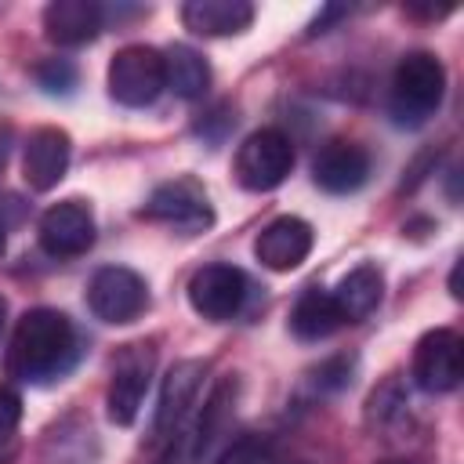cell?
I'll list each match as a JSON object with an SVG mask.
<instances>
[{
	"mask_svg": "<svg viewBox=\"0 0 464 464\" xmlns=\"http://www.w3.org/2000/svg\"><path fill=\"white\" fill-rule=\"evenodd\" d=\"M36 236L51 257H80L94 246V214L83 199H62L40 214Z\"/></svg>",
	"mask_w": 464,
	"mask_h": 464,
	"instance_id": "obj_11",
	"label": "cell"
},
{
	"mask_svg": "<svg viewBox=\"0 0 464 464\" xmlns=\"http://www.w3.org/2000/svg\"><path fill=\"white\" fill-rule=\"evenodd\" d=\"M446 94V69L431 51H410L392 72V116L399 127H420Z\"/></svg>",
	"mask_w": 464,
	"mask_h": 464,
	"instance_id": "obj_2",
	"label": "cell"
},
{
	"mask_svg": "<svg viewBox=\"0 0 464 464\" xmlns=\"http://www.w3.org/2000/svg\"><path fill=\"white\" fill-rule=\"evenodd\" d=\"M236 392H239L236 377H221V381L210 388V395L203 399V406H199L196 413H188V417L170 431L167 450L160 453L156 464H199L203 453L210 450L214 435L221 431L225 417L232 413V406H236Z\"/></svg>",
	"mask_w": 464,
	"mask_h": 464,
	"instance_id": "obj_3",
	"label": "cell"
},
{
	"mask_svg": "<svg viewBox=\"0 0 464 464\" xmlns=\"http://www.w3.org/2000/svg\"><path fill=\"white\" fill-rule=\"evenodd\" d=\"M207 370H210L207 359H178L167 370L163 388H160V406H156V417H152V442L170 439V431L188 417V406L196 402Z\"/></svg>",
	"mask_w": 464,
	"mask_h": 464,
	"instance_id": "obj_12",
	"label": "cell"
},
{
	"mask_svg": "<svg viewBox=\"0 0 464 464\" xmlns=\"http://www.w3.org/2000/svg\"><path fill=\"white\" fill-rule=\"evenodd\" d=\"M352 14V7L348 4H326L315 18H312V25H308V36H319V33H326L334 22H341V18H348Z\"/></svg>",
	"mask_w": 464,
	"mask_h": 464,
	"instance_id": "obj_25",
	"label": "cell"
},
{
	"mask_svg": "<svg viewBox=\"0 0 464 464\" xmlns=\"http://www.w3.org/2000/svg\"><path fill=\"white\" fill-rule=\"evenodd\" d=\"M341 323H344V319H341V312H337L330 290H323V286H308V290L297 297L294 312H290V330H294V337H301V341H323V337H330Z\"/></svg>",
	"mask_w": 464,
	"mask_h": 464,
	"instance_id": "obj_19",
	"label": "cell"
},
{
	"mask_svg": "<svg viewBox=\"0 0 464 464\" xmlns=\"http://www.w3.org/2000/svg\"><path fill=\"white\" fill-rule=\"evenodd\" d=\"M312 243H315V232L304 218H294V214H283L276 221H268L257 239H254V257L272 268V272H294L308 254H312Z\"/></svg>",
	"mask_w": 464,
	"mask_h": 464,
	"instance_id": "obj_15",
	"label": "cell"
},
{
	"mask_svg": "<svg viewBox=\"0 0 464 464\" xmlns=\"http://www.w3.org/2000/svg\"><path fill=\"white\" fill-rule=\"evenodd\" d=\"M460 373H464V344H460V334L450 330V326L428 330L417 341V348H413V362H410L413 384L420 392L442 395V392H453L460 384Z\"/></svg>",
	"mask_w": 464,
	"mask_h": 464,
	"instance_id": "obj_9",
	"label": "cell"
},
{
	"mask_svg": "<svg viewBox=\"0 0 464 464\" xmlns=\"http://www.w3.org/2000/svg\"><path fill=\"white\" fill-rule=\"evenodd\" d=\"M246 301V276L236 265L214 261L192 272L188 279V304L196 315L210 319V323H225L232 319Z\"/></svg>",
	"mask_w": 464,
	"mask_h": 464,
	"instance_id": "obj_10",
	"label": "cell"
},
{
	"mask_svg": "<svg viewBox=\"0 0 464 464\" xmlns=\"http://www.w3.org/2000/svg\"><path fill=\"white\" fill-rule=\"evenodd\" d=\"M87 308L102 323H112V326L134 323L149 308V286L134 268L105 265L87 283Z\"/></svg>",
	"mask_w": 464,
	"mask_h": 464,
	"instance_id": "obj_8",
	"label": "cell"
},
{
	"mask_svg": "<svg viewBox=\"0 0 464 464\" xmlns=\"http://www.w3.org/2000/svg\"><path fill=\"white\" fill-rule=\"evenodd\" d=\"M69 156H72V138L62 127H36L25 138V152H22L25 185L33 192H51L65 178Z\"/></svg>",
	"mask_w": 464,
	"mask_h": 464,
	"instance_id": "obj_13",
	"label": "cell"
},
{
	"mask_svg": "<svg viewBox=\"0 0 464 464\" xmlns=\"http://www.w3.org/2000/svg\"><path fill=\"white\" fill-rule=\"evenodd\" d=\"M4 315H7V301L0 297V326H4Z\"/></svg>",
	"mask_w": 464,
	"mask_h": 464,
	"instance_id": "obj_30",
	"label": "cell"
},
{
	"mask_svg": "<svg viewBox=\"0 0 464 464\" xmlns=\"http://www.w3.org/2000/svg\"><path fill=\"white\" fill-rule=\"evenodd\" d=\"M312 178L330 196L359 192L366 185V178H370V152L359 141L334 138V141H326L319 149V156L312 163Z\"/></svg>",
	"mask_w": 464,
	"mask_h": 464,
	"instance_id": "obj_14",
	"label": "cell"
},
{
	"mask_svg": "<svg viewBox=\"0 0 464 464\" xmlns=\"http://www.w3.org/2000/svg\"><path fill=\"white\" fill-rule=\"evenodd\" d=\"M11 149H14V127H11V123H0V170L7 167Z\"/></svg>",
	"mask_w": 464,
	"mask_h": 464,
	"instance_id": "obj_28",
	"label": "cell"
},
{
	"mask_svg": "<svg viewBox=\"0 0 464 464\" xmlns=\"http://www.w3.org/2000/svg\"><path fill=\"white\" fill-rule=\"evenodd\" d=\"M453 11V4H406V14L413 18H446Z\"/></svg>",
	"mask_w": 464,
	"mask_h": 464,
	"instance_id": "obj_27",
	"label": "cell"
},
{
	"mask_svg": "<svg viewBox=\"0 0 464 464\" xmlns=\"http://www.w3.org/2000/svg\"><path fill=\"white\" fill-rule=\"evenodd\" d=\"M141 218L163 221L185 236H196L214 225V207H210L207 188L196 178H170L152 188V196L141 207Z\"/></svg>",
	"mask_w": 464,
	"mask_h": 464,
	"instance_id": "obj_7",
	"label": "cell"
},
{
	"mask_svg": "<svg viewBox=\"0 0 464 464\" xmlns=\"http://www.w3.org/2000/svg\"><path fill=\"white\" fill-rule=\"evenodd\" d=\"M381 464H417V460H381Z\"/></svg>",
	"mask_w": 464,
	"mask_h": 464,
	"instance_id": "obj_31",
	"label": "cell"
},
{
	"mask_svg": "<svg viewBox=\"0 0 464 464\" xmlns=\"http://www.w3.org/2000/svg\"><path fill=\"white\" fill-rule=\"evenodd\" d=\"M348 381H352V359H344V355H337L315 370V384L323 392H341V388H348Z\"/></svg>",
	"mask_w": 464,
	"mask_h": 464,
	"instance_id": "obj_24",
	"label": "cell"
},
{
	"mask_svg": "<svg viewBox=\"0 0 464 464\" xmlns=\"http://www.w3.org/2000/svg\"><path fill=\"white\" fill-rule=\"evenodd\" d=\"M22 424V395L14 384L0 381V442H7Z\"/></svg>",
	"mask_w": 464,
	"mask_h": 464,
	"instance_id": "obj_23",
	"label": "cell"
},
{
	"mask_svg": "<svg viewBox=\"0 0 464 464\" xmlns=\"http://www.w3.org/2000/svg\"><path fill=\"white\" fill-rule=\"evenodd\" d=\"M294 170V141L279 127H261L243 138L232 160V174L250 192L279 188Z\"/></svg>",
	"mask_w": 464,
	"mask_h": 464,
	"instance_id": "obj_4",
	"label": "cell"
},
{
	"mask_svg": "<svg viewBox=\"0 0 464 464\" xmlns=\"http://www.w3.org/2000/svg\"><path fill=\"white\" fill-rule=\"evenodd\" d=\"M76 355V330L58 308H29L7 341L4 370L14 381H47L58 377Z\"/></svg>",
	"mask_w": 464,
	"mask_h": 464,
	"instance_id": "obj_1",
	"label": "cell"
},
{
	"mask_svg": "<svg viewBox=\"0 0 464 464\" xmlns=\"http://www.w3.org/2000/svg\"><path fill=\"white\" fill-rule=\"evenodd\" d=\"M167 87L163 72V51L149 44H127L112 54L109 62V94L112 102L127 109H145L152 105Z\"/></svg>",
	"mask_w": 464,
	"mask_h": 464,
	"instance_id": "obj_5",
	"label": "cell"
},
{
	"mask_svg": "<svg viewBox=\"0 0 464 464\" xmlns=\"http://www.w3.org/2000/svg\"><path fill=\"white\" fill-rule=\"evenodd\" d=\"M163 72H167V87L178 98H203L210 87V65L188 44H174L163 51Z\"/></svg>",
	"mask_w": 464,
	"mask_h": 464,
	"instance_id": "obj_20",
	"label": "cell"
},
{
	"mask_svg": "<svg viewBox=\"0 0 464 464\" xmlns=\"http://www.w3.org/2000/svg\"><path fill=\"white\" fill-rule=\"evenodd\" d=\"M4 250H7V228H0V257H4Z\"/></svg>",
	"mask_w": 464,
	"mask_h": 464,
	"instance_id": "obj_29",
	"label": "cell"
},
{
	"mask_svg": "<svg viewBox=\"0 0 464 464\" xmlns=\"http://www.w3.org/2000/svg\"><path fill=\"white\" fill-rule=\"evenodd\" d=\"M33 80L47 94H72L80 72H76V65L69 58H44V62L33 65Z\"/></svg>",
	"mask_w": 464,
	"mask_h": 464,
	"instance_id": "obj_21",
	"label": "cell"
},
{
	"mask_svg": "<svg viewBox=\"0 0 464 464\" xmlns=\"http://www.w3.org/2000/svg\"><path fill=\"white\" fill-rule=\"evenodd\" d=\"M105 11L94 0H51L44 7V36L58 47H83L102 33Z\"/></svg>",
	"mask_w": 464,
	"mask_h": 464,
	"instance_id": "obj_16",
	"label": "cell"
},
{
	"mask_svg": "<svg viewBox=\"0 0 464 464\" xmlns=\"http://www.w3.org/2000/svg\"><path fill=\"white\" fill-rule=\"evenodd\" d=\"M181 22L196 36H236V33L250 29L254 4H246V0H188L181 7Z\"/></svg>",
	"mask_w": 464,
	"mask_h": 464,
	"instance_id": "obj_17",
	"label": "cell"
},
{
	"mask_svg": "<svg viewBox=\"0 0 464 464\" xmlns=\"http://www.w3.org/2000/svg\"><path fill=\"white\" fill-rule=\"evenodd\" d=\"M330 297L344 323H362L384 297V272L377 265H359L330 290Z\"/></svg>",
	"mask_w": 464,
	"mask_h": 464,
	"instance_id": "obj_18",
	"label": "cell"
},
{
	"mask_svg": "<svg viewBox=\"0 0 464 464\" xmlns=\"http://www.w3.org/2000/svg\"><path fill=\"white\" fill-rule=\"evenodd\" d=\"M218 464H279L276 460V453H272V446L265 442V439H239V442H232L225 453H221V460Z\"/></svg>",
	"mask_w": 464,
	"mask_h": 464,
	"instance_id": "obj_22",
	"label": "cell"
},
{
	"mask_svg": "<svg viewBox=\"0 0 464 464\" xmlns=\"http://www.w3.org/2000/svg\"><path fill=\"white\" fill-rule=\"evenodd\" d=\"M22 218H25V203H22L14 192H4V196H0V228L14 225V221H22Z\"/></svg>",
	"mask_w": 464,
	"mask_h": 464,
	"instance_id": "obj_26",
	"label": "cell"
},
{
	"mask_svg": "<svg viewBox=\"0 0 464 464\" xmlns=\"http://www.w3.org/2000/svg\"><path fill=\"white\" fill-rule=\"evenodd\" d=\"M152 366H156V348L145 341L123 344V352L112 362V377H109V392H105V413L112 424L127 428L138 420L141 399L149 392L152 381Z\"/></svg>",
	"mask_w": 464,
	"mask_h": 464,
	"instance_id": "obj_6",
	"label": "cell"
}]
</instances>
